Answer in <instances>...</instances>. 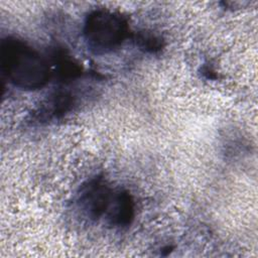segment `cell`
<instances>
[{
	"label": "cell",
	"instance_id": "cell-1",
	"mask_svg": "<svg viewBox=\"0 0 258 258\" xmlns=\"http://www.w3.org/2000/svg\"><path fill=\"white\" fill-rule=\"evenodd\" d=\"M1 70L14 86L22 90H38L50 79V69L44 57L31 46L14 37L2 39Z\"/></svg>",
	"mask_w": 258,
	"mask_h": 258
},
{
	"label": "cell",
	"instance_id": "cell-2",
	"mask_svg": "<svg viewBox=\"0 0 258 258\" xmlns=\"http://www.w3.org/2000/svg\"><path fill=\"white\" fill-rule=\"evenodd\" d=\"M129 35L127 19L108 9H96L85 20L84 36L89 49L106 54L119 48Z\"/></svg>",
	"mask_w": 258,
	"mask_h": 258
},
{
	"label": "cell",
	"instance_id": "cell-3",
	"mask_svg": "<svg viewBox=\"0 0 258 258\" xmlns=\"http://www.w3.org/2000/svg\"><path fill=\"white\" fill-rule=\"evenodd\" d=\"M114 192L102 176H96L81 186L78 203L84 214L91 220L106 215Z\"/></svg>",
	"mask_w": 258,
	"mask_h": 258
},
{
	"label": "cell",
	"instance_id": "cell-4",
	"mask_svg": "<svg viewBox=\"0 0 258 258\" xmlns=\"http://www.w3.org/2000/svg\"><path fill=\"white\" fill-rule=\"evenodd\" d=\"M135 207L132 196L125 189L114 192L111 205L106 213L108 223L113 227H127L134 219Z\"/></svg>",
	"mask_w": 258,
	"mask_h": 258
},
{
	"label": "cell",
	"instance_id": "cell-5",
	"mask_svg": "<svg viewBox=\"0 0 258 258\" xmlns=\"http://www.w3.org/2000/svg\"><path fill=\"white\" fill-rule=\"evenodd\" d=\"M76 103V97L70 91L59 90L51 94L36 113L37 120L46 121L60 118L70 112Z\"/></svg>",
	"mask_w": 258,
	"mask_h": 258
},
{
	"label": "cell",
	"instance_id": "cell-6",
	"mask_svg": "<svg viewBox=\"0 0 258 258\" xmlns=\"http://www.w3.org/2000/svg\"><path fill=\"white\" fill-rule=\"evenodd\" d=\"M136 46L147 53H156L164 46V39L152 31H139L134 35Z\"/></svg>",
	"mask_w": 258,
	"mask_h": 258
},
{
	"label": "cell",
	"instance_id": "cell-7",
	"mask_svg": "<svg viewBox=\"0 0 258 258\" xmlns=\"http://www.w3.org/2000/svg\"><path fill=\"white\" fill-rule=\"evenodd\" d=\"M56 58V75L62 82H69L81 76V67L69 55L58 53Z\"/></svg>",
	"mask_w": 258,
	"mask_h": 258
},
{
	"label": "cell",
	"instance_id": "cell-8",
	"mask_svg": "<svg viewBox=\"0 0 258 258\" xmlns=\"http://www.w3.org/2000/svg\"><path fill=\"white\" fill-rule=\"evenodd\" d=\"M203 74H204L208 79H215V78H217V75L215 74V72H214L211 68H209V67H205V68L203 69Z\"/></svg>",
	"mask_w": 258,
	"mask_h": 258
}]
</instances>
